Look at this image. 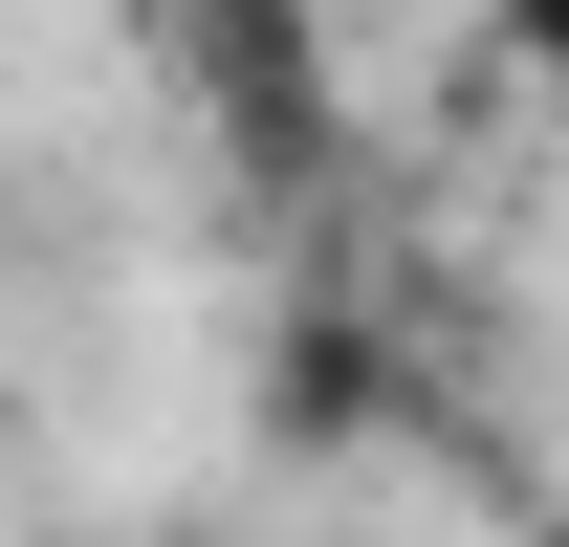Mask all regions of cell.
I'll list each match as a JSON object with an SVG mask.
<instances>
[{
    "mask_svg": "<svg viewBox=\"0 0 569 547\" xmlns=\"http://www.w3.org/2000/svg\"><path fill=\"white\" fill-rule=\"evenodd\" d=\"M482 22H503V44H526V67H569V0H482Z\"/></svg>",
    "mask_w": 569,
    "mask_h": 547,
    "instance_id": "1",
    "label": "cell"
}]
</instances>
